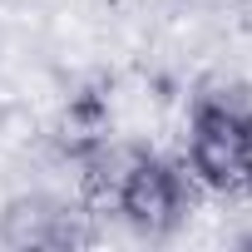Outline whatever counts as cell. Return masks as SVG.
I'll list each match as a JSON object with an SVG mask.
<instances>
[{
  "label": "cell",
  "mask_w": 252,
  "mask_h": 252,
  "mask_svg": "<svg viewBox=\"0 0 252 252\" xmlns=\"http://www.w3.org/2000/svg\"><path fill=\"white\" fill-rule=\"evenodd\" d=\"M119 213L149 237H168V227L178 222V168L144 154L119 188Z\"/></svg>",
  "instance_id": "cell-2"
},
{
  "label": "cell",
  "mask_w": 252,
  "mask_h": 252,
  "mask_svg": "<svg viewBox=\"0 0 252 252\" xmlns=\"http://www.w3.org/2000/svg\"><path fill=\"white\" fill-rule=\"evenodd\" d=\"M242 144H247V168H252V114L242 119Z\"/></svg>",
  "instance_id": "cell-4"
},
{
  "label": "cell",
  "mask_w": 252,
  "mask_h": 252,
  "mask_svg": "<svg viewBox=\"0 0 252 252\" xmlns=\"http://www.w3.org/2000/svg\"><path fill=\"white\" fill-rule=\"evenodd\" d=\"M50 218L55 203L40 193H15L0 208V242L5 247H50Z\"/></svg>",
  "instance_id": "cell-3"
},
{
  "label": "cell",
  "mask_w": 252,
  "mask_h": 252,
  "mask_svg": "<svg viewBox=\"0 0 252 252\" xmlns=\"http://www.w3.org/2000/svg\"><path fill=\"white\" fill-rule=\"evenodd\" d=\"M188 168L218 188V193H247L252 168H247V144H242V119L227 109L198 104L193 134H188Z\"/></svg>",
  "instance_id": "cell-1"
}]
</instances>
